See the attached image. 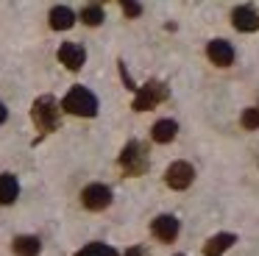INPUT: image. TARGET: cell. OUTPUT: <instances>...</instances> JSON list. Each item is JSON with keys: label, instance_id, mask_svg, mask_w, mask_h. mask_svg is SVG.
Here are the masks:
<instances>
[{"label": "cell", "instance_id": "ffe728a7", "mask_svg": "<svg viewBox=\"0 0 259 256\" xmlns=\"http://www.w3.org/2000/svg\"><path fill=\"white\" fill-rule=\"evenodd\" d=\"M125 256H148V250L145 248H128V250H125Z\"/></svg>", "mask_w": 259, "mask_h": 256}, {"label": "cell", "instance_id": "8992f818", "mask_svg": "<svg viewBox=\"0 0 259 256\" xmlns=\"http://www.w3.org/2000/svg\"><path fill=\"white\" fill-rule=\"evenodd\" d=\"M81 203L90 211H103L109 203H112V189L103 187V184H90V187L81 192Z\"/></svg>", "mask_w": 259, "mask_h": 256}, {"label": "cell", "instance_id": "8fae6325", "mask_svg": "<svg viewBox=\"0 0 259 256\" xmlns=\"http://www.w3.org/2000/svg\"><path fill=\"white\" fill-rule=\"evenodd\" d=\"M17 195H20L17 178H14L12 173H3V176H0V206L14 203V200H17Z\"/></svg>", "mask_w": 259, "mask_h": 256}, {"label": "cell", "instance_id": "ba28073f", "mask_svg": "<svg viewBox=\"0 0 259 256\" xmlns=\"http://www.w3.org/2000/svg\"><path fill=\"white\" fill-rule=\"evenodd\" d=\"M59 61H62L67 70H81L84 61H87V50L75 42H64L62 48H59Z\"/></svg>", "mask_w": 259, "mask_h": 256}, {"label": "cell", "instance_id": "44dd1931", "mask_svg": "<svg viewBox=\"0 0 259 256\" xmlns=\"http://www.w3.org/2000/svg\"><path fill=\"white\" fill-rule=\"evenodd\" d=\"M3 120H6V106L0 103V125H3Z\"/></svg>", "mask_w": 259, "mask_h": 256}, {"label": "cell", "instance_id": "5b68a950", "mask_svg": "<svg viewBox=\"0 0 259 256\" xmlns=\"http://www.w3.org/2000/svg\"><path fill=\"white\" fill-rule=\"evenodd\" d=\"M192 178H195V167L190 161H173L164 173V181H167L170 189H187L192 184Z\"/></svg>", "mask_w": 259, "mask_h": 256}, {"label": "cell", "instance_id": "30bf717a", "mask_svg": "<svg viewBox=\"0 0 259 256\" xmlns=\"http://www.w3.org/2000/svg\"><path fill=\"white\" fill-rule=\"evenodd\" d=\"M231 25H234L237 31H259V14L251 6H240V9H234V14H231Z\"/></svg>", "mask_w": 259, "mask_h": 256}, {"label": "cell", "instance_id": "277c9868", "mask_svg": "<svg viewBox=\"0 0 259 256\" xmlns=\"http://www.w3.org/2000/svg\"><path fill=\"white\" fill-rule=\"evenodd\" d=\"M170 98V89L162 81H148L145 87H137V98H134V111H151L159 103Z\"/></svg>", "mask_w": 259, "mask_h": 256}, {"label": "cell", "instance_id": "e0dca14e", "mask_svg": "<svg viewBox=\"0 0 259 256\" xmlns=\"http://www.w3.org/2000/svg\"><path fill=\"white\" fill-rule=\"evenodd\" d=\"M81 20H84L87 25H101L103 22V9L101 6H87V9L81 11Z\"/></svg>", "mask_w": 259, "mask_h": 256}, {"label": "cell", "instance_id": "d6986e66", "mask_svg": "<svg viewBox=\"0 0 259 256\" xmlns=\"http://www.w3.org/2000/svg\"><path fill=\"white\" fill-rule=\"evenodd\" d=\"M123 11H125V17H140L142 14V6L134 3V0H123Z\"/></svg>", "mask_w": 259, "mask_h": 256}, {"label": "cell", "instance_id": "6da1fadb", "mask_svg": "<svg viewBox=\"0 0 259 256\" xmlns=\"http://www.w3.org/2000/svg\"><path fill=\"white\" fill-rule=\"evenodd\" d=\"M59 114H62V109H59V103H56L53 95H42V98H36L34 106H31L34 125L39 128L42 134L56 131V128H59Z\"/></svg>", "mask_w": 259, "mask_h": 256}, {"label": "cell", "instance_id": "2e32d148", "mask_svg": "<svg viewBox=\"0 0 259 256\" xmlns=\"http://www.w3.org/2000/svg\"><path fill=\"white\" fill-rule=\"evenodd\" d=\"M75 256H117V250H114L112 245H106V242H90V245H84Z\"/></svg>", "mask_w": 259, "mask_h": 256}, {"label": "cell", "instance_id": "5bb4252c", "mask_svg": "<svg viewBox=\"0 0 259 256\" xmlns=\"http://www.w3.org/2000/svg\"><path fill=\"white\" fill-rule=\"evenodd\" d=\"M73 22H75V14L67 6H56L51 11V28H56V31H67V28H73Z\"/></svg>", "mask_w": 259, "mask_h": 256}, {"label": "cell", "instance_id": "52a82bcc", "mask_svg": "<svg viewBox=\"0 0 259 256\" xmlns=\"http://www.w3.org/2000/svg\"><path fill=\"white\" fill-rule=\"evenodd\" d=\"M151 231L156 239H162V242H173L176 237H179V220H176L173 215H159L156 220L151 223Z\"/></svg>", "mask_w": 259, "mask_h": 256}, {"label": "cell", "instance_id": "9c48e42d", "mask_svg": "<svg viewBox=\"0 0 259 256\" xmlns=\"http://www.w3.org/2000/svg\"><path fill=\"white\" fill-rule=\"evenodd\" d=\"M206 56L218 67H229L231 61H234V48H231V42H226V39H212V42L206 45Z\"/></svg>", "mask_w": 259, "mask_h": 256}, {"label": "cell", "instance_id": "4fadbf2b", "mask_svg": "<svg viewBox=\"0 0 259 256\" xmlns=\"http://www.w3.org/2000/svg\"><path fill=\"white\" fill-rule=\"evenodd\" d=\"M12 248H14V253H17V256H36L42 250V242H39V237L23 234V237H17L12 242Z\"/></svg>", "mask_w": 259, "mask_h": 256}, {"label": "cell", "instance_id": "3957f363", "mask_svg": "<svg viewBox=\"0 0 259 256\" xmlns=\"http://www.w3.org/2000/svg\"><path fill=\"white\" fill-rule=\"evenodd\" d=\"M148 145L131 139L123 150H120V167L125 170V176H142L148 170Z\"/></svg>", "mask_w": 259, "mask_h": 256}, {"label": "cell", "instance_id": "7a4b0ae2", "mask_svg": "<svg viewBox=\"0 0 259 256\" xmlns=\"http://www.w3.org/2000/svg\"><path fill=\"white\" fill-rule=\"evenodd\" d=\"M62 109L78 117H95L98 114V98L87 87H73L62 100Z\"/></svg>", "mask_w": 259, "mask_h": 256}, {"label": "cell", "instance_id": "ac0fdd59", "mask_svg": "<svg viewBox=\"0 0 259 256\" xmlns=\"http://www.w3.org/2000/svg\"><path fill=\"white\" fill-rule=\"evenodd\" d=\"M242 128H248V131L259 128V109H245L242 111Z\"/></svg>", "mask_w": 259, "mask_h": 256}, {"label": "cell", "instance_id": "7c38bea8", "mask_svg": "<svg viewBox=\"0 0 259 256\" xmlns=\"http://www.w3.org/2000/svg\"><path fill=\"white\" fill-rule=\"evenodd\" d=\"M234 242H237L234 234L223 231V234H214V237H209V239H206V245H203V250H206V256H220L226 248H231Z\"/></svg>", "mask_w": 259, "mask_h": 256}, {"label": "cell", "instance_id": "9a60e30c", "mask_svg": "<svg viewBox=\"0 0 259 256\" xmlns=\"http://www.w3.org/2000/svg\"><path fill=\"white\" fill-rule=\"evenodd\" d=\"M176 134H179V122L176 120H159L153 125V142H173Z\"/></svg>", "mask_w": 259, "mask_h": 256}]
</instances>
